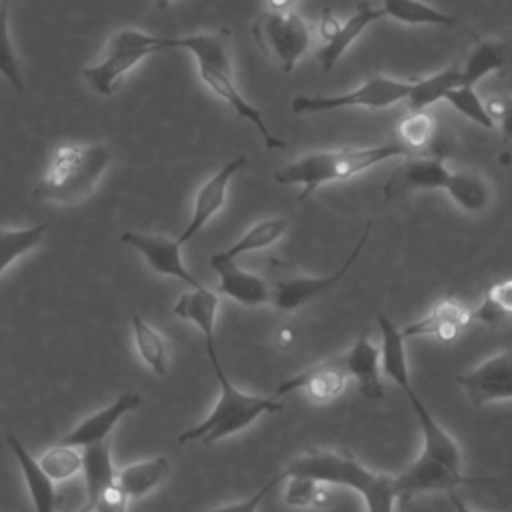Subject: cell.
Here are the masks:
<instances>
[{
    "label": "cell",
    "instance_id": "83f0119b",
    "mask_svg": "<svg viewBox=\"0 0 512 512\" xmlns=\"http://www.w3.org/2000/svg\"><path fill=\"white\" fill-rule=\"evenodd\" d=\"M506 62V50L500 42L494 40H480L470 54L466 56L462 68H460V84L462 86H474L488 76L490 72H496Z\"/></svg>",
    "mask_w": 512,
    "mask_h": 512
},
{
    "label": "cell",
    "instance_id": "f6af8a7d",
    "mask_svg": "<svg viewBox=\"0 0 512 512\" xmlns=\"http://www.w3.org/2000/svg\"><path fill=\"white\" fill-rule=\"evenodd\" d=\"M174 0H154V4H156V8H160V10H164V8H168L170 4H172Z\"/></svg>",
    "mask_w": 512,
    "mask_h": 512
},
{
    "label": "cell",
    "instance_id": "ac0fdd59",
    "mask_svg": "<svg viewBox=\"0 0 512 512\" xmlns=\"http://www.w3.org/2000/svg\"><path fill=\"white\" fill-rule=\"evenodd\" d=\"M402 392L406 394L418 424H420V432H422V452L436 458L438 462L450 466L456 472H464V456L462 450L458 446V442L450 436L448 430H444L436 418L430 414V410L426 408V404L420 400V396L416 394L412 382H406L400 386Z\"/></svg>",
    "mask_w": 512,
    "mask_h": 512
},
{
    "label": "cell",
    "instance_id": "ba28073f",
    "mask_svg": "<svg viewBox=\"0 0 512 512\" xmlns=\"http://www.w3.org/2000/svg\"><path fill=\"white\" fill-rule=\"evenodd\" d=\"M412 82L376 74L364 80L358 88L342 94H298L292 98L290 108L294 114H320L344 108L382 110L408 98Z\"/></svg>",
    "mask_w": 512,
    "mask_h": 512
},
{
    "label": "cell",
    "instance_id": "5b68a950",
    "mask_svg": "<svg viewBox=\"0 0 512 512\" xmlns=\"http://www.w3.org/2000/svg\"><path fill=\"white\" fill-rule=\"evenodd\" d=\"M210 364L220 384V396L210 410V414L198 422L196 426L184 430L178 436V442H200V444H214L228 436L242 432L244 428L252 426L260 416L280 412L284 406L280 400L268 396H254L248 392L238 390L226 376L218 354H210Z\"/></svg>",
    "mask_w": 512,
    "mask_h": 512
},
{
    "label": "cell",
    "instance_id": "30bf717a",
    "mask_svg": "<svg viewBox=\"0 0 512 512\" xmlns=\"http://www.w3.org/2000/svg\"><path fill=\"white\" fill-rule=\"evenodd\" d=\"M456 382L474 406L512 400V348L500 350L472 370L458 374Z\"/></svg>",
    "mask_w": 512,
    "mask_h": 512
},
{
    "label": "cell",
    "instance_id": "d6986e66",
    "mask_svg": "<svg viewBox=\"0 0 512 512\" xmlns=\"http://www.w3.org/2000/svg\"><path fill=\"white\" fill-rule=\"evenodd\" d=\"M138 406H140V394L124 392L116 400H112L106 408H100L94 414L86 416L82 422H78L68 434L62 436L60 444L72 446V448H86L90 444L108 440L110 432L122 420V416H126Z\"/></svg>",
    "mask_w": 512,
    "mask_h": 512
},
{
    "label": "cell",
    "instance_id": "b9f144b4",
    "mask_svg": "<svg viewBox=\"0 0 512 512\" xmlns=\"http://www.w3.org/2000/svg\"><path fill=\"white\" fill-rule=\"evenodd\" d=\"M340 24H342V22L336 20V16L332 14V10L326 8V10L322 12V18H320V36H322V40L328 42V40L336 34V30L340 28Z\"/></svg>",
    "mask_w": 512,
    "mask_h": 512
},
{
    "label": "cell",
    "instance_id": "7402d4cb",
    "mask_svg": "<svg viewBox=\"0 0 512 512\" xmlns=\"http://www.w3.org/2000/svg\"><path fill=\"white\" fill-rule=\"evenodd\" d=\"M220 296L218 292L204 288H192L190 292H182L174 304V314L182 320L192 322L204 336L206 350H214V326H216V312H218Z\"/></svg>",
    "mask_w": 512,
    "mask_h": 512
},
{
    "label": "cell",
    "instance_id": "cb8c5ba5",
    "mask_svg": "<svg viewBox=\"0 0 512 512\" xmlns=\"http://www.w3.org/2000/svg\"><path fill=\"white\" fill-rule=\"evenodd\" d=\"M168 474L170 460L166 456H154L116 470V484L130 500H140L158 488Z\"/></svg>",
    "mask_w": 512,
    "mask_h": 512
},
{
    "label": "cell",
    "instance_id": "4dcf8cb0",
    "mask_svg": "<svg viewBox=\"0 0 512 512\" xmlns=\"http://www.w3.org/2000/svg\"><path fill=\"white\" fill-rule=\"evenodd\" d=\"M384 18H394L402 24H432V26H448L456 24L452 14H446L422 0H382Z\"/></svg>",
    "mask_w": 512,
    "mask_h": 512
},
{
    "label": "cell",
    "instance_id": "2e32d148",
    "mask_svg": "<svg viewBox=\"0 0 512 512\" xmlns=\"http://www.w3.org/2000/svg\"><path fill=\"white\" fill-rule=\"evenodd\" d=\"M470 322H472V310L466 308L456 296L446 294V296H440L422 318L406 324L402 328V334L404 338L432 336L440 342L450 344L462 334V330Z\"/></svg>",
    "mask_w": 512,
    "mask_h": 512
},
{
    "label": "cell",
    "instance_id": "603a6c76",
    "mask_svg": "<svg viewBox=\"0 0 512 512\" xmlns=\"http://www.w3.org/2000/svg\"><path fill=\"white\" fill-rule=\"evenodd\" d=\"M384 18L382 8H374L370 2H360L356 12L340 24V28L336 30V34L324 42L318 50V62L324 70H330L336 66V62L340 60V56L350 48V44L376 20Z\"/></svg>",
    "mask_w": 512,
    "mask_h": 512
},
{
    "label": "cell",
    "instance_id": "60d3db41",
    "mask_svg": "<svg viewBox=\"0 0 512 512\" xmlns=\"http://www.w3.org/2000/svg\"><path fill=\"white\" fill-rule=\"evenodd\" d=\"M128 496L118 488V484L114 482L112 486H108L92 504L94 512H126L128 506Z\"/></svg>",
    "mask_w": 512,
    "mask_h": 512
},
{
    "label": "cell",
    "instance_id": "44dd1931",
    "mask_svg": "<svg viewBox=\"0 0 512 512\" xmlns=\"http://www.w3.org/2000/svg\"><path fill=\"white\" fill-rule=\"evenodd\" d=\"M6 444L20 466L34 512H54L58 506V492H56L54 480L42 470L40 462L24 448V444L18 440L16 434H8Z\"/></svg>",
    "mask_w": 512,
    "mask_h": 512
},
{
    "label": "cell",
    "instance_id": "484cf974",
    "mask_svg": "<svg viewBox=\"0 0 512 512\" xmlns=\"http://www.w3.org/2000/svg\"><path fill=\"white\" fill-rule=\"evenodd\" d=\"M472 322L498 328L512 322V278L490 284L478 308L472 310Z\"/></svg>",
    "mask_w": 512,
    "mask_h": 512
},
{
    "label": "cell",
    "instance_id": "7dc6e473",
    "mask_svg": "<svg viewBox=\"0 0 512 512\" xmlns=\"http://www.w3.org/2000/svg\"><path fill=\"white\" fill-rule=\"evenodd\" d=\"M4 2H8V0H0V8H2V6H4Z\"/></svg>",
    "mask_w": 512,
    "mask_h": 512
},
{
    "label": "cell",
    "instance_id": "f546056e",
    "mask_svg": "<svg viewBox=\"0 0 512 512\" xmlns=\"http://www.w3.org/2000/svg\"><path fill=\"white\" fill-rule=\"evenodd\" d=\"M458 84H460V68L448 66V68H444V70H440L432 76L412 80L406 102H408L412 112L424 110L426 106H430L438 100H444L448 90H452Z\"/></svg>",
    "mask_w": 512,
    "mask_h": 512
},
{
    "label": "cell",
    "instance_id": "ab89813d",
    "mask_svg": "<svg viewBox=\"0 0 512 512\" xmlns=\"http://www.w3.org/2000/svg\"><path fill=\"white\" fill-rule=\"evenodd\" d=\"M280 480H284L282 478V474H278V476H274V478H270L264 486H260L252 496H248L246 500H242V502H236V504H226V506H218V508H212V510H206V512H256L258 510V506H260V502L264 500V496L280 482Z\"/></svg>",
    "mask_w": 512,
    "mask_h": 512
},
{
    "label": "cell",
    "instance_id": "8fae6325",
    "mask_svg": "<svg viewBox=\"0 0 512 512\" xmlns=\"http://www.w3.org/2000/svg\"><path fill=\"white\" fill-rule=\"evenodd\" d=\"M494 478H470L464 472H456L450 466L438 462L436 458L420 452L416 460H412L400 474L394 476L398 498H412L422 492H452L458 486L474 484V482H490Z\"/></svg>",
    "mask_w": 512,
    "mask_h": 512
},
{
    "label": "cell",
    "instance_id": "7bdbcfd3",
    "mask_svg": "<svg viewBox=\"0 0 512 512\" xmlns=\"http://www.w3.org/2000/svg\"><path fill=\"white\" fill-rule=\"evenodd\" d=\"M448 498H450V504L454 506V512H478V510H472L462 498H458L456 492H448Z\"/></svg>",
    "mask_w": 512,
    "mask_h": 512
},
{
    "label": "cell",
    "instance_id": "7a4b0ae2",
    "mask_svg": "<svg viewBox=\"0 0 512 512\" xmlns=\"http://www.w3.org/2000/svg\"><path fill=\"white\" fill-rule=\"evenodd\" d=\"M230 36L232 32L226 26H220L216 32H196L184 38H174L176 48H184L192 52L198 64V76L200 80L218 96L222 98L240 118L254 124V128L260 132L264 146L268 150L286 148V142L272 134L268 128L262 112L252 106L238 90L234 68H232V56H230Z\"/></svg>",
    "mask_w": 512,
    "mask_h": 512
},
{
    "label": "cell",
    "instance_id": "3957f363",
    "mask_svg": "<svg viewBox=\"0 0 512 512\" xmlns=\"http://www.w3.org/2000/svg\"><path fill=\"white\" fill-rule=\"evenodd\" d=\"M410 152L398 142L362 146V148H338V150H316L308 152L274 170L278 184L302 186L298 200L304 202L326 182L348 180L380 162L392 158H408Z\"/></svg>",
    "mask_w": 512,
    "mask_h": 512
},
{
    "label": "cell",
    "instance_id": "52a82bcc",
    "mask_svg": "<svg viewBox=\"0 0 512 512\" xmlns=\"http://www.w3.org/2000/svg\"><path fill=\"white\" fill-rule=\"evenodd\" d=\"M250 34L258 50L286 74L294 70L312 44L310 26L292 8L262 10L252 20Z\"/></svg>",
    "mask_w": 512,
    "mask_h": 512
},
{
    "label": "cell",
    "instance_id": "5bb4252c",
    "mask_svg": "<svg viewBox=\"0 0 512 512\" xmlns=\"http://www.w3.org/2000/svg\"><path fill=\"white\" fill-rule=\"evenodd\" d=\"M346 380H348V372L344 368L342 354H340V356L322 360L318 364H312V366L296 372L294 376L282 380L278 384V388L274 390L272 398L280 400L282 396H286L294 390H302L316 402H328L342 394Z\"/></svg>",
    "mask_w": 512,
    "mask_h": 512
},
{
    "label": "cell",
    "instance_id": "9c48e42d",
    "mask_svg": "<svg viewBox=\"0 0 512 512\" xmlns=\"http://www.w3.org/2000/svg\"><path fill=\"white\" fill-rule=\"evenodd\" d=\"M370 228H372V224L368 222L364 226L362 236L358 238L356 246L352 248V252L346 256L342 266L338 270H334L332 274H328V276H292V278H282V280L270 282V286H272L270 304L280 312H292V310L304 306L306 302H310V300L326 294L328 290H332L348 274V270L356 264L362 248L368 242Z\"/></svg>",
    "mask_w": 512,
    "mask_h": 512
},
{
    "label": "cell",
    "instance_id": "7c38bea8",
    "mask_svg": "<svg viewBox=\"0 0 512 512\" xmlns=\"http://www.w3.org/2000/svg\"><path fill=\"white\" fill-rule=\"evenodd\" d=\"M402 160L404 162L398 168H394V172L384 184L386 200H396L398 196H406L410 192L420 190H448L454 170L446 168L442 156L420 154Z\"/></svg>",
    "mask_w": 512,
    "mask_h": 512
},
{
    "label": "cell",
    "instance_id": "6da1fadb",
    "mask_svg": "<svg viewBox=\"0 0 512 512\" xmlns=\"http://www.w3.org/2000/svg\"><path fill=\"white\" fill-rule=\"evenodd\" d=\"M280 474L284 480L290 476H306L320 484L350 488L362 496L366 512H394V502L398 498L394 476L370 470L350 452L342 450L308 448Z\"/></svg>",
    "mask_w": 512,
    "mask_h": 512
},
{
    "label": "cell",
    "instance_id": "1f68e13d",
    "mask_svg": "<svg viewBox=\"0 0 512 512\" xmlns=\"http://www.w3.org/2000/svg\"><path fill=\"white\" fill-rule=\"evenodd\" d=\"M48 228L50 224L46 222L28 228H0V274L18 258L34 250L42 242Z\"/></svg>",
    "mask_w": 512,
    "mask_h": 512
},
{
    "label": "cell",
    "instance_id": "f1b7e54d",
    "mask_svg": "<svg viewBox=\"0 0 512 512\" xmlns=\"http://www.w3.org/2000/svg\"><path fill=\"white\" fill-rule=\"evenodd\" d=\"M446 192L466 212H482L492 198L486 178L474 170H454Z\"/></svg>",
    "mask_w": 512,
    "mask_h": 512
},
{
    "label": "cell",
    "instance_id": "4fadbf2b",
    "mask_svg": "<svg viewBox=\"0 0 512 512\" xmlns=\"http://www.w3.org/2000/svg\"><path fill=\"white\" fill-rule=\"evenodd\" d=\"M120 240L140 252L150 270H154L156 274L178 278L190 288H204V284L194 278V274L186 268L182 260V244L176 238H170L166 234H144L136 230H126L122 232Z\"/></svg>",
    "mask_w": 512,
    "mask_h": 512
},
{
    "label": "cell",
    "instance_id": "9a60e30c",
    "mask_svg": "<svg viewBox=\"0 0 512 512\" xmlns=\"http://www.w3.org/2000/svg\"><path fill=\"white\" fill-rule=\"evenodd\" d=\"M210 266L218 274V294L236 300L242 306H262L272 300V286L262 276L242 268L236 258L222 252L210 256Z\"/></svg>",
    "mask_w": 512,
    "mask_h": 512
},
{
    "label": "cell",
    "instance_id": "d590c367",
    "mask_svg": "<svg viewBox=\"0 0 512 512\" xmlns=\"http://www.w3.org/2000/svg\"><path fill=\"white\" fill-rule=\"evenodd\" d=\"M286 490H284V502L292 508H306V506H316V508H326L330 504V494L328 490L306 476H290L286 478Z\"/></svg>",
    "mask_w": 512,
    "mask_h": 512
},
{
    "label": "cell",
    "instance_id": "8d00e7d4",
    "mask_svg": "<svg viewBox=\"0 0 512 512\" xmlns=\"http://www.w3.org/2000/svg\"><path fill=\"white\" fill-rule=\"evenodd\" d=\"M38 462L54 482L68 480L82 470V454L76 448L64 444L48 448Z\"/></svg>",
    "mask_w": 512,
    "mask_h": 512
},
{
    "label": "cell",
    "instance_id": "74e56055",
    "mask_svg": "<svg viewBox=\"0 0 512 512\" xmlns=\"http://www.w3.org/2000/svg\"><path fill=\"white\" fill-rule=\"evenodd\" d=\"M8 14H10V0L4 2V6L0 8V74L4 76V80H8V84L18 94H24V80H22V72L18 66V58H16L12 38H10V28H8Z\"/></svg>",
    "mask_w": 512,
    "mask_h": 512
},
{
    "label": "cell",
    "instance_id": "e0dca14e",
    "mask_svg": "<svg viewBox=\"0 0 512 512\" xmlns=\"http://www.w3.org/2000/svg\"><path fill=\"white\" fill-rule=\"evenodd\" d=\"M248 162L246 154H240L232 160H228L224 166H220L198 190L194 196V208H192V216L188 226L184 228V232L176 238L180 244H186L194 234H198L208 220L222 210V206L226 204V192H228V184L232 180V176L244 168Z\"/></svg>",
    "mask_w": 512,
    "mask_h": 512
},
{
    "label": "cell",
    "instance_id": "8992f818",
    "mask_svg": "<svg viewBox=\"0 0 512 512\" xmlns=\"http://www.w3.org/2000/svg\"><path fill=\"white\" fill-rule=\"evenodd\" d=\"M168 48H176L174 38L154 36L136 28H122L110 36L102 58L96 64L82 68V78L98 96H112L138 62Z\"/></svg>",
    "mask_w": 512,
    "mask_h": 512
},
{
    "label": "cell",
    "instance_id": "f35d334b",
    "mask_svg": "<svg viewBox=\"0 0 512 512\" xmlns=\"http://www.w3.org/2000/svg\"><path fill=\"white\" fill-rule=\"evenodd\" d=\"M486 108L494 126L498 124L502 142H512V96H492L486 102Z\"/></svg>",
    "mask_w": 512,
    "mask_h": 512
},
{
    "label": "cell",
    "instance_id": "d6a6232c",
    "mask_svg": "<svg viewBox=\"0 0 512 512\" xmlns=\"http://www.w3.org/2000/svg\"><path fill=\"white\" fill-rule=\"evenodd\" d=\"M398 144L404 146L410 156L430 154V146L434 140V116L424 110H416L404 116L396 126Z\"/></svg>",
    "mask_w": 512,
    "mask_h": 512
},
{
    "label": "cell",
    "instance_id": "e575fe53",
    "mask_svg": "<svg viewBox=\"0 0 512 512\" xmlns=\"http://www.w3.org/2000/svg\"><path fill=\"white\" fill-rule=\"evenodd\" d=\"M444 100H446L456 112H460L462 116L470 118V120L476 122L478 126L488 128V130L496 128V126H494V120H492L490 114H488L486 102H482V98H480V94L476 92L474 86H462V84H458V86H454L452 90H448V94L444 96Z\"/></svg>",
    "mask_w": 512,
    "mask_h": 512
},
{
    "label": "cell",
    "instance_id": "ee69618b",
    "mask_svg": "<svg viewBox=\"0 0 512 512\" xmlns=\"http://www.w3.org/2000/svg\"><path fill=\"white\" fill-rule=\"evenodd\" d=\"M266 2H268V8L286 10V8H292V4H296L298 0H266Z\"/></svg>",
    "mask_w": 512,
    "mask_h": 512
},
{
    "label": "cell",
    "instance_id": "ffe728a7",
    "mask_svg": "<svg viewBox=\"0 0 512 512\" xmlns=\"http://www.w3.org/2000/svg\"><path fill=\"white\" fill-rule=\"evenodd\" d=\"M344 368L348 378H354L358 392L366 400H382L384 398V382H382V358L380 348L366 336H358V340L342 354Z\"/></svg>",
    "mask_w": 512,
    "mask_h": 512
},
{
    "label": "cell",
    "instance_id": "4316f807",
    "mask_svg": "<svg viewBox=\"0 0 512 512\" xmlns=\"http://www.w3.org/2000/svg\"><path fill=\"white\" fill-rule=\"evenodd\" d=\"M132 336L134 346L142 358V362L156 374L166 376L168 372V344L162 334L148 324L142 316H132Z\"/></svg>",
    "mask_w": 512,
    "mask_h": 512
},
{
    "label": "cell",
    "instance_id": "277c9868",
    "mask_svg": "<svg viewBox=\"0 0 512 512\" xmlns=\"http://www.w3.org/2000/svg\"><path fill=\"white\" fill-rule=\"evenodd\" d=\"M112 160L106 142L62 144L32 190L36 202L76 204L90 196Z\"/></svg>",
    "mask_w": 512,
    "mask_h": 512
},
{
    "label": "cell",
    "instance_id": "bcb514c9",
    "mask_svg": "<svg viewBox=\"0 0 512 512\" xmlns=\"http://www.w3.org/2000/svg\"><path fill=\"white\" fill-rule=\"evenodd\" d=\"M76 512H94V508H92V504H88V502H84Z\"/></svg>",
    "mask_w": 512,
    "mask_h": 512
},
{
    "label": "cell",
    "instance_id": "d4e9b609",
    "mask_svg": "<svg viewBox=\"0 0 512 512\" xmlns=\"http://www.w3.org/2000/svg\"><path fill=\"white\" fill-rule=\"evenodd\" d=\"M82 472H84V484H86V502L94 504L96 498L116 482V468L112 464L110 440H102L84 448Z\"/></svg>",
    "mask_w": 512,
    "mask_h": 512
},
{
    "label": "cell",
    "instance_id": "836d02e7",
    "mask_svg": "<svg viewBox=\"0 0 512 512\" xmlns=\"http://www.w3.org/2000/svg\"><path fill=\"white\" fill-rule=\"evenodd\" d=\"M288 224H290L288 218H282V216L260 220L254 226H250L228 250H224V254L230 258H238L252 250L266 248V246L274 244L286 232Z\"/></svg>",
    "mask_w": 512,
    "mask_h": 512
}]
</instances>
